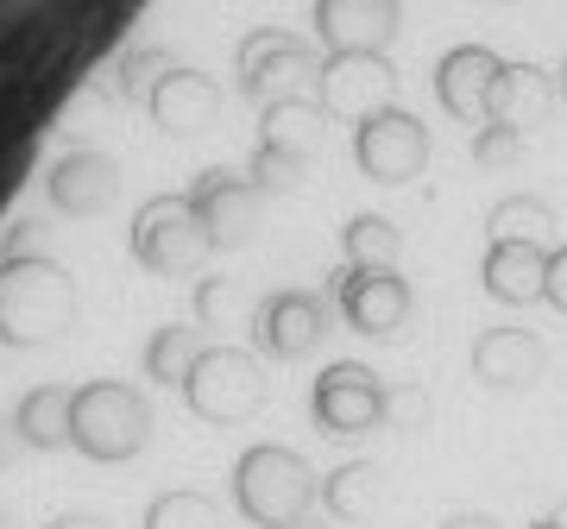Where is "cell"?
I'll use <instances>...</instances> for the list:
<instances>
[{"instance_id": "9", "label": "cell", "mask_w": 567, "mask_h": 529, "mask_svg": "<svg viewBox=\"0 0 567 529\" xmlns=\"http://www.w3.org/2000/svg\"><path fill=\"white\" fill-rule=\"evenodd\" d=\"M334 309L353 334L391 341L410 322V284L398 278V264H347L341 284H334Z\"/></svg>"}, {"instance_id": "21", "label": "cell", "mask_w": 567, "mask_h": 529, "mask_svg": "<svg viewBox=\"0 0 567 529\" xmlns=\"http://www.w3.org/2000/svg\"><path fill=\"white\" fill-rule=\"evenodd\" d=\"M70 404H76V391H63V385H39V391H25L20 409H13V428H20V442L25 448H70Z\"/></svg>"}, {"instance_id": "4", "label": "cell", "mask_w": 567, "mask_h": 529, "mask_svg": "<svg viewBox=\"0 0 567 529\" xmlns=\"http://www.w3.org/2000/svg\"><path fill=\"white\" fill-rule=\"evenodd\" d=\"M240 89L252 102L278 107V102H316L322 89V63L297 32H252L240 44Z\"/></svg>"}, {"instance_id": "11", "label": "cell", "mask_w": 567, "mask_h": 529, "mask_svg": "<svg viewBox=\"0 0 567 529\" xmlns=\"http://www.w3.org/2000/svg\"><path fill=\"white\" fill-rule=\"evenodd\" d=\"M322 334H328V303L316 290H278L252 315V341H259L265 360H303V353H316Z\"/></svg>"}, {"instance_id": "29", "label": "cell", "mask_w": 567, "mask_h": 529, "mask_svg": "<svg viewBox=\"0 0 567 529\" xmlns=\"http://www.w3.org/2000/svg\"><path fill=\"white\" fill-rule=\"evenodd\" d=\"M303 177V158H284L271 145H259V158H252V189H290Z\"/></svg>"}, {"instance_id": "20", "label": "cell", "mask_w": 567, "mask_h": 529, "mask_svg": "<svg viewBox=\"0 0 567 529\" xmlns=\"http://www.w3.org/2000/svg\"><path fill=\"white\" fill-rule=\"evenodd\" d=\"M379 498H385V473L379 460H347L322 479V505L334 523H365V517H379Z\"/></svg>"}, {"instance_id": "22", "label": "cell", "mask_w": 567, "mask_h": 529, "mask_svg": "<svg viewBox=\"0 0 567 529\" xmlns=\"http://www.w3.org/2000/svg\"><path fill=\"white\" fill-rule=\"evenodd\" d=\"M322 102H278V107H265V139L271 152H284V158H316V145H322Z\"/></svg>"}, {"instance_id": "34", "label": "cell", "mask_w": 567, "mask_h": 529, "mask_svg": "<svg viewBox=\"0 0 567 529\" xmlns=\"http://www.w3.org/2000/svg\"><path fill=\"white\" fill-rule=\"evenodd\" d=\"M51 529H107V523H102V517H82V510H70V517H58Z\"/></svg>"}, {"instance_id": "25", "label": "cell", "mask_w": 567, "mask_h": 529, "mask_svg": "<svg viewBox=\"0 0 567 529\" xmlns=\"http://www.w3.org/2000/svg\"><path fill=\"white\" fill-rule=\"evenodd\" d=\"M196 360H203V341H196V328H177V322L158 328L152 346H145V372H152L158 385H183Z\"/></svg>"}, {"instance_id": "15", "label": "cell", "mask_w": 567, "mask_h": 529, "mask_svg": "<svg viewBox=\"0 0 567 529\" xmlns=\"http://www.w3.org/2000/svg\"><path fill=\"white\" fill-rule=\"evenodd\" d=\"M548 372V346L529 334V328H486L473 341V378L492 391H529Z\"/></svg>"}, {"instance_id": "31", "label": "cell", "mask_w": 567, "mask_h": 529, "mask_svg": "<svg viewBox=\"0 0 567 529\" xmlns=\"http://www.w3.org/2000/svg\"><path fill=\"white\" fill-rule=\"evenodd\" d=\"M543 303H548V309H561V315H567V246H555V252H548V284H543Z\"/></svg>"}, {"instance_id": "19", "label": "cell", "mask_w": 567, "mask_h": 529, "mask_svg": "<svg viewBox=\"0 0 567 529\" xmlns=\"http://www.w3.org/2000/svg\"><path fill=\"white\" fill-rule=\"evenodd\" d=\"M215 107H221V89L208 76H196V70H171L152 89V114H158L164 133H203L215 121Z\"/></svg>"}, {"instance_id": "5", "label": "cell", "mask_w": 567, "mask_h": 529, "mask_svg": "<svg viewBox=\"0 0 567 529\" xmlns=\"http://www.w3.org/2000/svg\"><path fill=\"white\" fill-rule=\"evenodd\" d=\"M183 397L203 423H246L265 404V372L240 346H203V360L183 378Z\"/></svg>"}, {"instance_id": "2", "label": "cell", "mask_w": 567, "mask_h": 529, "mask_svg": "<svg viewBox=\"0 0 567 529\" xmlns=\"http://www.w3.org/2000/svg\"><path fill=\"white\" fill-rule=\"evenodd\" d=\"M70 442H76L89 460H133V454L152 442V409L133 385L121 378H95V385L76 391L70 404Z\"/></svg>"}, {"instance_id": "28", "label": "cell", "mask_w": 567, "mask_h": 529, "mask_svg": "<svg viewBox=\"0 0 567 529\" xmlns=\"http://www.w3.org/2000/svg\"><path fill=\"white\" fill-rule=\"evenodd\" d=\"M385 423H391V428H404V435L429 428V391H423V385H391V397H385Z\"/></svg>"}, {"instance_id": "26", "label": "cell", "mask_w": 567, "mask_h": 529, "mask_svg": "<svg viewBox=\"0 0 567 529\" xmlns=\"http://www.w3.org/2000/svg\"><path fill=\"white\" fill-rule=\"evenodd\" d=\"M145 529H221V505L208 491H158L145 505Z\"/></svg>"}, {"instance_id": "30", "label": "cell", "mask_w": 567, "mask_h": 529, "mask_svg": "<svg viewBox=\"0 0 567 529\" xmlns=\"http://www.w3.org/2000/svg\"><path fill=\"white\" fill-rule=\"evenodd\" d=\"M234 303H240V290H234V284H221V278H208V284H203V322H227Z\"/></svg>"}, {"instance_id": "13", "label": "cell", "mask_w": 567, "mask_h": 529, "mask_svg": "<svg viewBox=\"0 0 567 529\" xmlns=\"http://www.w3.org/2000/svg\"><path fill=\"white\" fill-rule=\"evenodd\" d=\"M404 25V0H316V32L334 51H391Z\"/></svg>"}, {"instance_id": "18", "label": "cell", "mask_w": 567, "mask_h": 529, "mask_svg": "<svg viewBox=\"0 0 567 529\" xmlns=\"http://www.w3.org/2000/svg\"><path fill=\"white\" fill-rule=\"evenodd\" d=\"M114 158H102V152H76V158H63L58 170H51V203L63 208V215H76V221H89V215H102L107 203H114Z\"/></svg>"}, {"instance_id": "23", "label": "cell", "mask_w": 567, "mask_h": 529, "mask_svg": "<svg viewBox=\"0 0 567 529\" xmlns=\"http://www.w3.org/2000/svg\"><path fill=\"white\" fill-rule=\"evenodd\" d=\"M486 240H536L548 246L555 240V208L543 196H505V203H492L486 215Z\"/></svg>"}, {"instance_id": "32", "label": "cell", "mask_w": 567, "mask_h": 529, "mask_svg": "<svg viewBox=\"0 0 567 529\" xmlns=\"http://www.w3.org/2000/svg\"><path fill=\"white\" fill-rule=\"evenodd\" d=\"M442 529H505V523L486 517V510H454V517H442Z\"/></svg>"}, {"instance_id": "35", "label": "cell", "mask_w": 567, "mask_h": 529, "mask_svg": "<svg viewBox=\"0 0 567 529\" xmlns=\"http://www.w3.org/2000/svg\"><path fill=\"white\" fill-rule=\"evenodd\" d=\"M555 95H561V102H567V63H561V76H555Z\"/></svg>"}, {"instance_id": "12", "label": "cell", "mask_w": 567, "mask_h": 529, "mask_svg": "<svg viewBox=\"0 0 567 529\" xmlns=\"http://www.w3.org/2000/svg\"><path fill=\"white\" fill-rule=\"evenodd\" d=\"M505 58L492 44H454L442 63H435V102L466 126H486L492 114V82H498Z\"/></svg>"}, {"instance_id": "38", "label": "cell", "mask_w": 567, "mask_h": 529, "mask_svg": "<svg viewBox=\"0 0 567 529\" xmlns=\"http://www.w3.org/2000/svg\"><path fill=\"white\" fill-rule=\"evenodd\" d=\"M0 529H20V523H13V510H0Z\"/></svg>"}, {"instance_id": "6", "label": "cell", "mask_w": 567, "mask_h": 529, "mask_svg": "<svg viewBox=\"0 0 567 529\" xmlns=\"http://www.w3.org/2000/svg\"><path fill=\"white\" fill-rule=\"evenodd\" d=\"M385 397L391 385L379 378L372 366L360 360H334L328 372H316V391H309V416L322 435H372V428L385 423Z\"/></svg>"}, {"instance_id": "33", "label": "cell", "mask_w": 567, "mask_h": 529, "mask_svg": "<svg viewBox=\"0 0 567 529\" xmlns=\"http://www.w3.org/2000/svg\"><path fill=\"white\" fill-rule=\"evenodd\" d=\"M25 442H20V428L13 423H0V467H13V454H20Z\"/></svg>"}, {"instance_id": "39", "label": "cell", "mask_w": 567, "mask_h": 529, "mask_svg": "<svg viewBox=\"0 0 567 529\" xmlns=\"http://www.w3.org/2000/svg\"><path fill=\"white\" fill-rule=\"evenodd\" d=\"M290 529H328V523H309V517H303V523H290Z\"/></svg>"}, {"instance_id": "14", "label": "cell", "mask_w": 567, "mask_h": 529, "mask_svg": "<svg viewBox=\"0 0 567 529\" xmlns=\"http://www.w3.org/2000/svg\"><path fill=\"white\" fill-rule=\"evenodd\" d=\"M548 252H555V246H536V240H486V259H480V290H486L492 303H505V309L543 303Z\"/></svg>"}, {"instance_id": "8", "label": "cell", "mask_w": 567, "mask_h": 529, "mask_svg": "<svg viewBox=\"0 0 567 529\" xmlns=\"http://www.w3.org/2000/svg\"><path fill=\"white\" fill-rule=\"evenodd\" d=\"M208 246L215 240H208L203 215L189 208V196H158V203H145L140 221H133V252H140V264H152L158 278L196 271Z\"/></svg>"}, {"instance_id": "10", "label": "cell", "mask_w": 567, "mask_h": 529, "mask_svg": "<svg viewBox=\"0 0 567 529\" xmlns=\"http://www.w3.org/2000/svg\"><path fill=\"white\" fill-rule=\"evenodd\" d=\"M316 102H322V114L360 126L365 114H379V107L398 102V63H391L385 51H334V58L322 63Z\"/></svg>"}, {"instance_id": "36", "label": "cell", "mask_w": 567, "mask_h": 529, "mask_svg": "<svg viewBox=\"0 0 567 529\" xmlns=\"http://www.w3.org/2000/svg\"><path fill=\"white\" fill-rule=\"evenodd\" d=\"M529 529H561V523H555V517H536V523H529Z\"/></svg>"}, {"instance_id": "40", "label": "cell", "mask_w": 567, "mask_h": 529, "mask_svg": "<svg viewBox=\"0 0 567 529\" xmlns=\"http://www.w3.org/2000/svg\"><path fill=\"white\" fill-rule=\"evenodd\" d=\"M486 7H517V0H486Z\"/></svg>"}, {"instance_id": "37", "label": "cell", "mask_w": 567, "mask_h": 529, "mask_svg": "<svg viewBox=\"0 0 567 529\" xmlns=\"http://www.w3.org/2000/svg\"><path fill=\"white\" fill-rule=\"evenodd\" d=\"M555 523H561V529H567V498H561V505H555Z\"/></svg>"}, {"instance_id": "17", "label": "cell", "mask_w": 567, "mask_h": 529, "mask_svg": "<svg viewBox=\"0 0 567 529\" xmlns=\"http://www.w3.org/2000/svg\"><path fill=\"white\" fill-rule=\"evenodd\" d=\"M555 102H561V95H555V76H548V70H536V63H505L498 82H492V114L486 121L529 133V126H543L548 114H555Z\"/></svg>"}, {"instance_id": "24", "label": "cell", "mask_w": 567, "mask_h": 529, "mask_svg": "<svg viewBox=\"0 0 567 529\" xmlns=\"http://www.w3.org/2000/svg\"><path fill=\"white\" fill-rule=\"evenodd\" d=\"M341 252H347V264H398L404 234H398V221H385V215H353L347 234H341Z\"/></svg>"}, {"instance_id": "27", "label": "cell", "mask_w": 567, "mask_h": 529, "mask_svg": "<svg viewBox=\"0 0 567 529\" xmlns=\"http://www.w3.org/2000/svg\"><path fill=\"white\" fill-rule=\"evenodd\" d=\"M517 158H524V133H517V126L486 121L473 133V164H480V170H505V164H517Z\"/></svg>"}, {"instance_id": "7", "label": "cell", "mask_w": 567, "mask_h": 529, "mask_svg": "<svg viewBox=\"0 0 567 529\" xmlns=\"http://www.w3.org/2000/svg\"><path fill=\"white\" fill-rule=\"evenodd\" d=\"M429 152H435L429 126L398 102L379 107V114H365L353 126V158H360V170L372 184H410V177H423Z\"/></svg>"}, {"instance_id": "16", "label": "cell", "mask_w": 567, "mask_h": 529, "mask_svg": "<svg viewBox=\"0 0 567 529\" xmlns=\"http://www.w3.org/2000/svg\"><path fill=\"white\" fill-rule=\"evenodd\" d=\"M189 208L203 215L215 246H246L252 227H259V189L246 177H234V170H203L196 189H189Z\"/></svg>"}, {"instance_id": "3", "label": "cell", "mask_w": 567, "mask_h": 529, "mask_svg": "<svg viewBox=\"0 0 567 529\" xmlns=\"http://www.w3.org/2000/svg\"><path fill=\"white\" fill-rule=\"evenodd\" d=\"M76 315V297H70V278L44 259H13L0 264V334L7 341H51L63 322Z\"/></svg>"}, {"instance_id": "1", "label": "cell", "mask_w": 567, "mask_h": 529, "mask_svg": "<svg viewBox=\"0 0 567 529\" xmlns=\"http://www.w3.org/2000/svg\"><path fill=\"white\" fill-rule=\"evenodd\" d=\"M322 498V479L309 473V460L297 448H278V442H259L234 460V505H240L246 523L259 529H290L303 523L309 505Z\"/></svg>"}]
</instances>
